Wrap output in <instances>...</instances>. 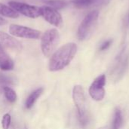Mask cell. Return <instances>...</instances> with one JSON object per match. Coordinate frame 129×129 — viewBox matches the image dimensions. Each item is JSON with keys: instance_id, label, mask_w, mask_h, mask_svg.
I'll use <instances>...</instances> for the list:
<instances>
[{"instance_id": "7a4b0ae2", "label": "cell", "mask_w": 129, "mask_h": 129, "mask_svg": "<svg viewBox=\"0 0 129 129\" xmlns=\"http://www.w3.org/2000/svg\"><path fill=\"white\" fill-rule=\"evenodd\" d=\"M73 98L78 112V118L82 126H85L89 121L86 112L85 92L81 85H75L73 90Z\"/></svg>"}, {"instance_id": "5b68a950", "label": "cell", "mask_w": 129, "mask_h": 129, "mask_svg": "<svg viewBox=\"0 0 129 129\" xmlns=\"http://www.w3.org/2000/svg\"><path fill=\"white\" fill-rule=\"evenodd\" d=\"M9 33L12 36L23 39H38L42 37L41 31L17 24H11L9 26Z\"/></svg>"}, {"instance_id": "9c48e42d", "label": "cell", "mask_w": 129, "mask_h": 129, "mask_svg": "<svg viewBox=\"0 0 129 129\" xmlns=\"http://www.w3.org/2000/svg\"><path fill=\"white\" fill-rule=\"evenodd\" d=\"M0 45L3 48H8L14 50H20L22 48L21 43L11 35H8L0 31Z\"/></svg>"}, {"instance_id": "8fae6325", "label": "cell", "mask_w": 129, "mask_h": 129, "mask_svg": "<svg viewBox=\"0 0 129 129\" xmlns=\"http://www.w3.org/2000/svg\"><path fill=\"white\" fill-rule=\"evenodd\" d=\"M43 92V89L42 88H38L35 91H33L27 98L26 103H25V106L26 109H30L32 108V107L34 105V104L36 103V101H37V99L41 96V94Z\"/></svg>"}, {"instance_id": "5bb4252c", "label": "cell", "mask_w": 129, "mask_h": 129, "mask_svg": "<svg viewBox=\"0 0 129 129\" xmlns=\"http://www.w3.org/2000/svg\"><path fill=\"white\" fill-rule=\"evenodd\" d=\"M44 3L47 6L53 8L56 10L62 9L67 5V2L65 0H46L44 1Z\"/></svg>"}, {"instance_id": "e0dca14e", "label": "cell", "mask_w": 129, "mask_h": 129, "mask_svg": "<svg viewBox=\"0 0 129 129\" xmlns=\"http://www.w3.org/2000/svg\"><path fill=\"white\" fill-rule=\"evenodd\" d=\"M11 125V116L8 113H6L3 116L2 120V125L3 129H8Z\"/></svg>"}, {"instance_id": "ac0fdd59", "label": "cell", "mask_w": 129, "mask_h": 129, "mask_svg": "<svg viewBox=\"0 0 129 129\" xmlns=\"http://www.w3.org/2000/svg\"><path fill=\"white\" fill-rule=\"evenodd\" d=\"M112 44V40L110 39V40H107V41H105L100 47V50L101 51H105L107 49H108L110 48V46Z\"/></svg>"}, {"instance_id": "d6986e66", "label": "cell", "mask_w": 129, "mask_h": 129, "mask_svg": "<svg viewBox=\"0 0 129 129\" xmlns=\"http://www.w3.org/2000/svg\"><path fill=\"white\" fill-rule=\"evenodd\" d=\"M6 23H7V21L3 17H0V26H3V25L6 24Z\"/></svg>"}, {"instance_id": "ba28073f", "label": "cell", "mask_w": 129, "mask_h": 129, "mask_svg": "<svg viewBox=\"0 0 129 129\" xmlns=\"http://www.w3.org/2000/svg\"><path fill=\"white\" fill-rule=\"evenodd\" d=\"M40 11L41 16H42V17L48 23L57 27H60L62 26L63 18L57 10L46 5L40 7Z\"/></svg>"}, {"instance_id": "3957f363", "label": "cell", "mask_w": 129, "mask_h": 129, "mask_svg": "<svg viewBox=\"0 0 129 129\" xmlns=\"http://www.w3.org/2000/svg\"><path fill=\"white\" fill-rule=\"evenodd\" d=\"M60 41V33L53 28L46 30L41 37V49L45 57H49L57 48Z\"/></svg>"}, {"instance_id": "4fadbf2b", "label": "cell", "mask_w": 129, "mask_h": 129, "mask_svg": "<svg viewBox=\"0 0 129 129\" xmlns=\"http://www.w3.org/2000/svg\"><path fill=\"white\" fill-rule=\"evenodd\" d=\"M122 112L119 109H116L115 113H114V117H113V121L112 123V129H119L121 126L122 125Z\"/></svg>"}, {"instance_id": "6da1fadb", "label": "cell", "mask_w": 129, "mask_h": 129, "mask_svg": "<svg viewBox=\"0 0 129 129\" xmlns=\"http://www.w3.org/2000/svg\"><path fill=\"white\" fill-rule=\"evenodd\" d=\"M76 52L77 45L74 42L62 45L52 54L48 63V70L51 72H56L64 69L73 60Z\"/></svg>"}, {"instance_id": "7c38bea8", "label": "cell", "mask_w": 129, "mask_h": 129, "mask_svg": "<svg viewBox=\"0 0 129 129\" xmlns=\"http://www.w3.org/2000/svg\"><path fill=\"white\" fill-rule=\"evenodd\" d=\"M0 14L3 17L16 19L19 17V14L11 7L0 3Z\"/></svg>"}, {"instance_id": "277c9868", "label": "cell", "mask_w": 129, "mask_h": 129, "mask_svg": "<svg viewBox=\"0 0 129 129\" xmlns=\"http://www.w3.org/2000/svg\"><path fill=\"white\" fill-rule=\"evenodd\" d=\"M99 16L98 11H92L88 14L81 22L77 31V37L79 40H85L89 35L92 28L96 24Z\"/></svg>"}, {"instance_id": "30bf717a", "label": "cell", "mask_w": 129, "mask_h": 129, "mask_svg": "<svg viewBox=\"0 0 129 129\" xmlns=\"http://www.w3.org/2000/svg\"><path fill=\"white\" fill-rule=\"evenodd\" d=\"M14 61L6 53L4 48L0 45V69L4 71H8L14 69Z\"/></svg>"}, {"instance_id": "9a60e30c", "label": "cell", "mask_w": 129, "mask_h": 129, "mask_svg": "<svg viewBox=\"0 0 129 129\" xmlns=\"http://www.w3.org/2000/svg\"><path fill=\"white\" fill-rule=\"evenodd\" d=\"M3 91H4V94H5V96L6 99L10 103H14V102L16 101L17 94H16L15 91L12 88H11L10 87H8V86H4L3 87Z\"/></svg>"}, {"instance_id": "52a82bcc", "label": "cell", "mask_w": 129, "mask_h": 129, "mask_svg": "<svg viewBox=\"0 0 129 129\" xmlns=\"http://www.w3.org/2000/svg\"><path fill=\"white\" fill-rule=\"evenodd\" d=\"M105 84H106V76L104 74L98 76L93 81L92 84L89 88V94L93 100L96 101H101L104 98Z\"/></svg>"}, {"instance_id": "8992f818", "label": "cell", "mask_w": 129, "mask_h": 129, "mask_svg": "<svg viewBox=\"0 0 129 129\" xmlns=\"http://www.w3.org/2000/svg\"><path fill=\"white\" fill-rule=\"evenodd\" d=\"M8 5L15 11H17L18 14L20 13L32 19L38 18L39 17L41 16L40 7H37L35 5H29L20 2H16V1L9 2Z\"/></svg>"}, {"instance_id": "2e32d148", "label": "cell", "mask_w": 129, "mask_h": 129, "mask_svg": "<svg viewBox=\"0 0 129 129\" xmlns=\"http://www.w3.org/2000/svg\"><path fill=\"white\" fill-rule=\"evenodd\" d=\"M93 2L94 0H73V4L79 8H87L90 6Z\"/></svg>"}, {"instance_id": "ffe728a7", "label": "cell", "mask_w": 129, "mask_h": 129, "mask_svg": "<svg viewBox=\"0 0 129 129\" xmlns=\"http://www.w3.org/2000/svg\"><path fill=\"white\" fill-rule=\"evenodd\" d=\"M25 129H27V128H25Z\"/></svg>"}]
</instances>
